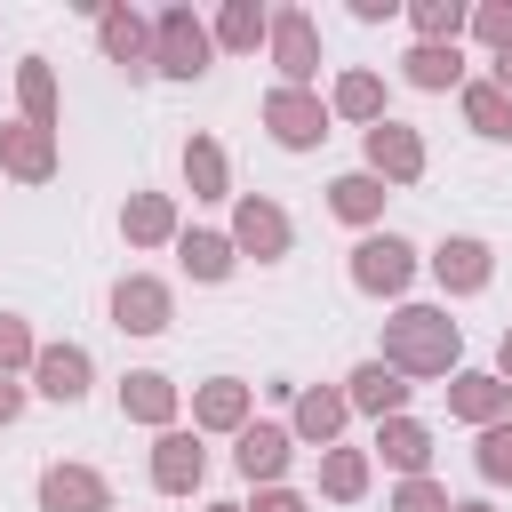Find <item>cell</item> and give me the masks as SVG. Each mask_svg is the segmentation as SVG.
<instances>
[{"label": "cell", "mask_w": 512, "mask_h": 512, "mask_svg": "<svg viewBox=\"0 0 512 512\" xmlns=\"http://www.w3.org/2000/svg\"><path fill=\"white\" fill-rule=\"evenodd\" d=\"M408 24H416V40L456 48V32L472 24V8H464V0H416V8H408Z\"/></svg>", "instance_id": "1f68e13d"}, {"label": "cell", "mask_w": 512, "mask_h": 512, "mask_svg": "<svg viewBox=\"0 0 512 512\" xmlns=\"http://www.w3.org/2000/svg\"><path fill=\"white\" fill-rule=\"evenodd\" d=\"M88 384H96V368H88L80 344H40V360H32V392L40 400L72 408V400H88Z\"/></svg>", "instance_id": "2e32d148"}, {"label": "cell", "mask_w": 512, "mask_h": 512, "mask_svg": "<svg viewBox=\"0 0 512 512\" xmlns=\"http://www.w3.org/2000/svg\"><path fill=\"white\" fill-rule=\"evenodd\" d=\"M456 512H496V504H456Z\"/></svg>", "instance_id": "b9f144b4"}, {"label": "cell", "mask_w": 512, "mask_h": 512, "mask_svg": "<svg viewBox=\"0 0 512 512\" xmlns=\"http://www.w3.org/2000/svg\"><path fill=\"white\" fill-rule=\"evenodd\" d=\"M368 176H384V184H416L424 176V136L408 128V120H376L368 128Z\"/></svg>", "instance_id": "7c38bea8"}, {"label": "cell", "mask_w": 512, "mask_h": 512, "mask_svg": "<svg viewBox=\"0 0 512 512\" xmlns=\"http://www.w3.org/2000/svg\"><path fill=\"white\" fill-rule=\"evenodd\" d=\"M352 16H360V24H392V16H400V0H352Z\"/></svg>", "instance_id": "f35d334b"}, {"label": "cell", "mask_w": 512, "mask_h": 512, "mask_svg": "<svg viewBox=\"0 0 512 512\" xmlns=\"http://www.w3.org/2000/svg\"><path fill=\"white\" fill-rule=\"evenodd\" d=\"M40 512H112V480L96 464H48L40 472Z\"/></svg>", "instance_id": "5bb4252c"}, {"label": "cell", "mask_w": 512, "mask_h": 512, "mask_svg": "<svg viewBox=\"0 0 512 512\" xmlns=\"http://www.w3.org/2000/svg\"><path fill=\"white\" fill-rule=\"evenodd\" d=\"M472 464H480V480H512V424H488L480 448H472Z\"/></svg>", "instance_id": "e575fe53"}, {"label": "cell", "mask_w": 512, "mask_h": 512, "mask_svg": "<svg viewBox=\"0 0 512 512\" xmlns=\"http://www.w3.org/2000/svg\"><path fill=\"white\" fill-rule=\"evenodd\" d=\"M184 184H192V200H232V168H224L216 136H184Z\"/></svg>", "instance_id": "cb8c5ba5"}, {"label": "cell", "mask_w": 512, "mask_h": 512, "mask_svg": "<svg viewBox=\"0 0 512 512\" xmlns=\"http://www.w3.org/2000/svg\"><path fill=\"white\" fill-rule=\"evenodd\" d=\"M288 456H296V432H288V424H248V432L232 440V464H240L256 488H280Z\"/></svg>", "instance_id": "e0dca14e"}, {"label": "cell", "mask_w": 512, "mask_h": 512, "mask_svg": "<svg viewBox=\"0 0 512 512\" xmlns=\"http://www.w3.org/2000/svg\"><path fill=\"white\" fill-rule=\"evenodd\" d=\"M16 104H24L32 128H56V72H48V56H24L16 64Z\"/></svg>", "instance_id": "f1b7e54d"}, {"label": "cell", "mask_w": 512, "mask_h": 512, "mask_svg": "<svg viewBox=\"0 0 512 512\" xmlns=\"http://www.w3.org/2000/svg\"><path fill=\"white\" fill-rule=\"evenodd\" d=\"M264 128H272L280 152H312V144L328 136V104H320L312 88H272V96H264Z\"/></svg>", "instance_id": "52a82bcc"}, {"label": "cell", "mask_w": 512, "mask_h": 512, "mask_svg": "<svg viewBox=\"0 0 512 512\" xmlns=\"http://www.w3.org/2000/svg\"><path fill=\"white\" fill-rule=\"evenodd\" d=\"M496 376L512 384V328H504V344H496Z\"/></svg>", "instance_id": "60d3db41"}, {"label": "cell", "mask_w": 512, "mask_h": 512, "mask_svg": "<svg viewBox=\"0 0 512 512\" xmlns=\"http://www.w3.org/2000/svg\"><path fill=\"white\" fill-rule=\"evenodd\" d=\"M320 496L360 504V496H368V448H328V456H320Z\"/></svg>", "instance_id": "f546056e"}, {"label": "cell", "mask_w": 512, "mask_h": 512, "mask_svg": "<svg viewBox=\"0 0 512 512\" xmlns=\"http://www.w3.org/2000/svg\"><path fill=\"white\" fill-rule=\"evenodd\" d=\"M176 256H184V272L192 280H232V264H240V248H232V232H176Z\"/></svg>", "instance_id": "484cf974"}, {"label": "cell", "mask_w": 512, "mask_h": 512, "mask_svg": "<svg viewBox=\"0 0 512 512\" xmlns=\"http://www.w3.org/2000/svg\"><path fill=\"white\" fill-rule=\"evenodd\" d=\"M344 400H352L360 416H376V424H384V416H408V376L384 368V360H360V368L344 376Z\"/></svg>", "instance_id": "ac0fdd59"}, {"label": "cell", "mask_w": 512, "mask_h": 512, "mask_svg": "<svg viewBox=\"0 0 512 512\" xmlns=\"http://www.w3.org/2000/svg\"><path fill=\"white\" fill-rule=\"evenodd\" d=\"M256 424V384H240V376H208L200 392H192V432H248Z\"/></svg>", "instance_id": "8fae6325"}, {"label": "cell", "mask_w": 512, "mask_h": 512, "mask_svg": "<svg viewBox=\"0 0 512 512\" xmlns=\"http://www.w3.org/2000/svg\"><path fill=\"white\" fill-rule=\"evenodd\" d=\"M400 72H408V88H464V56L456 48H432V40H416L400 56Z\"/></svg>", "instance_id": "83f0119b"}, {"label": "cell", "mask_w": 512, "mask_h": 512, "mask_svg": "<svg viewBox=\"0 0 512 512\" xmlns=\"http://www.w3.org/2000/svg\"><path fill=\"white\" fill-rule=\"evenodd\" d=\"M272 64H280V88H312V72H320V24L304 16V8H272Z\"/></svg>", "instance_id": "8992f818"}, {"label": "cell", "mask_w": 512, "mask_h": 512, "mask_svg": "<svg viewBox=\"0 0 512 512\" xmlns=\"http://www.w3.org/2000/svg\"><path fill=\"white\" fill-rule=\"evenodd\" d=\"M464 120H472V136L512 144V96H504L496 80H464Z\"/></svg>", "instance_id": "4316f807"}, {"label": "cell", "mask_w": 512, "mask_h": 512, "mask_svg": "<svg viewBox=\"0 0 512 512\" xmlns=\"http://www.w3.org/2000/svg\"><path fill=\"white\" fill-rule=\"evenodd\" d=\"M328 112H344V120L376 128V120H384V80H376V72H344V80H336V96H328Z\"/></svg>", "instance_id": "4dcf8cb0"}, {"label": "cell", "mask_w": 512, "mask_h": 512, "mask_svg": "<svg viewBox=\"0 0 512 512\" xmlns=\"http://www.w3.org/2000/svg\"><path fill=\"white\" fill-rule=\"evenodd\" d=\"M384 200H392V192H384V176H368V168H352V176H336V184H328V208H336L344 224H360V232L384 216Z\"/></svg>", "instance_id": "d4e9b609"}, {"label": "cell", "mask_w": 512, "mask_h": 512, "mask_svg": "<svg viewBox=\"0 0 512 512\" xmlns=\"http://www.w3.org/2000/svg\"><path fill=\"white\" fill-rule=\"evenodd\" d=\"M40 360V344H32V328L16 320V312H0V376H16V368H32Z\"/></svg>", "instance_id": "836d02e7"}, {"label": "cell", "mask_w": 512, "mask_h": 512, "mask_svg": "<svg viewBox=\"0 0 512 512\" xmlns=\"http://www.w3.org/2000/svg\"><path fill=\"white\" fill-rule=\"evenodd\" d=\"M216 56V32L192 16V8H160L152 16V72L160 80H200Z\"/></svg>", "instance_id": "7a4b0ae2"}, {"label": "cell", "mask_w": 512, "mask_h": 512, "mask_svg": "<svg viewBox=\"0 0 512 512\" xmlns=\"http://www.w3.org/2000/svg\"><path fill=\"white\" fill-rule=\"evenodd\" d=\"M120 240L128 248H168L176 240V200L168 192H128L120 200Z\"/></svg>", "instance_id": "44dd1931"}, {"label": "cell", "mask_w": 512, "mask_h": 512, "mask_svg": "<svg viewBox=\"0 0 512 512\" xmlns=\"http://www.w3.org/2000/svg\"><path fill=\"white\" fill-rule=\"evenodd\" d=\"M392 512H456V504H448V488L424 472V480H400V488H392Z\"/></svg>", "instance_id": "d590c367"}, {"label": "cell", "mask_w": 512, "mask_h": 512, "mask_svg": "<svg viewBox=\"0 0 512 512\" xmlns=\"http://www.w3.org/2000/svg\"><path fill=\"white\" fill-rule=\"evenodd\" d=\"M432 280H440L448 296H480V288L496 280V248L472 240V232H448V240L432 248Z\"/></svg>", "instance_id": "30bf717a"}, {"label": "cell", "mask_w": 512, "mask_h": 512, "mask_svg": "<svg viewBox=\"0 0 512 512\" xmlns=\"http://www.w3.org/2000/svg\"><path fill=\"white\" fill-rule=\"evenodd\" d=\"M16 416H24V384H16V376H0V432H8Z\"/></svg>", "instance_id": "74e56055"}, {"label": "cell", "mask_w": 512, "mask_h": 512, "mask_svg": "<svg viewBox=\"0 0 512 512\" xmlns=\"http://www.w3.org/2000/svg\"><path fill=\"white\" fill-rule=\"evenodd\" d=\"M256 512H312L296 488H256Z\"/></svg>", "instance_id": "8d00e7d4"}, {"label": "cell", "mask_w": 512, "mask_h": 512, "mask_svg": "<svg viewBox=\"0 0 512 512\" xmlns=\"http://www.w3.org/2000/svg\"><path fill=\"white\" fill-rule=\"evenodd\" d=\"M200 480H208V448H200V432H184V424L160 432V440H152V488H160V496H192Z\"/></svg>", "instance_id": "4fadbf2b"}, {"label": "cell", "mask_w": 512, "mask_h": 512, "mask_svg": "<svg viewBox=\"0 0 512 512\" xmlns=\"http://www.w3.org/2000/svg\"><path fill=\"white\" fill-rule=\"evenodd\" d=\"M376 448H384V464H392L400 480H424V464H432V432H424L416 416H384V424H376Z\"/></svg>", "instance_id": "7402d4cb"}, {"label": "cell", "mask_w": 512, "mask_h": 512, "mask_svg": "<svg viewBox=\"0 0 512 512\" xmlns=\"http://www.w3.org/2000/svg\"><path fill=\"white\" fill-rule=\"evenodd\" d=\"M472 32H480L488 56H512V0H480L472 8Z\"/></svg>", "instance_id": "d6a6232c"}, {"label": "cell", "mask_w": 512, "mask_h": 512, "mask_svg": "<svg viewBox=\"0 0 512 512\" xmlns=\"http://www.w3.org/2000/svg\"><path fill=\"white\" fill-rule=\"evenodd\" d=\"M176 320V296H168V280H152V272H128V280H112V328L120 336H160Z\"/></svg>", "instance_id": "ba28073f"}, {"label": "cell", "mask_w": 512, "mask_h": 512, "mask_svg": "<svg viewBox=\"0 0 512 512\" xmlns=\"http://www.w3.org/2000/svg\"><path fill=\"white\" fill-rule=\"evenodd\" d=\"M488 80H496V88L512 96V56H496V64H488Z\"/></svg>", "instance_id": "ab89813d"}, {"label": "cell", "mask_w": 512, "mask_h": 512, "mask_svg": "<svg viewBox=\"0 0 512 512\" xmlns=\"http://www.w3.org/2000/svg\"><path fill=\"white\" fill-rule=\"evenodd\" d=\"M232 248H240V256H256V264H280V256L296 248L288 208H280V200H264V192H240V200H232Z\"/></svg>", "instance_id": "3957f363"}, {"label": "cell", "mask_w": 512, "mask_h": 512, "mask_svg": "<svg viewBox=\"0 0 512 512\" xmlns=\"http://www.w3.org/2000/svg\"><path fill=\"white\" fill-rule=\"evenodd\" d=\"M208 512H248V504H208Z\"/></svg>", "instance_id": "7bdbcfd3"}, {"label": "cell", "mask_w": 512, "mask_h": 512, "mask_svg": "<svg viewBox=\"0 0 512 512\" xmlns=\"http://www.w3.org/2000/svg\"><path fill=\"white\" fill-rule=\"evenodd\" d=\"M96 40H104V64H120L128 80H152V24L128 0H104L96 8Z\"/></svg>", "instance_id": "5b68a950"}, {"label": "cell", "mask_w": 512, "mask_h": 512, "mask_svg": "<svg viewBox=\"0 0 512 512\" xmlns=\"http://www.w3.org/2000/svg\"><path fill=\"white\" fill-rule=\"evenodd\" d=\"M208 32H216V48H232V56H248L256 40H272V8H264V0H224Z\"/></svg>", "instance_id": "603a6c76"}, {"label": "cell", "mask_w": 512, "mask_h": 512, "mask_svg": "<svg viewBox=\"0 0 512 512\" xmlns=\"http://www.w3.org/2000/svg\"><path fill=\"white\" fill-rule=\"evenodd\" d=\"M0 176H16V184H48V176H56V128L8 120V128H0Z\"/></svg>", "instance_id": "9a60e30c"}, {"label": "cell", "mask_w": 512, "mask_h": 512, "mask_svg": "<svg viewBox=\"0 0 512 512\" xmlns=\"http://www.w3.org/2000/svg\"><path fill=\"white\" fill-rule=\"evenodd\" d=\"M448 416L456 424H512V384L496 376V368H456L448 376Z\"/></svg>", "instance_id": "9c48e42d"}, {"label": "cell", "mask_w": 512, "mask_h": 512, "mask_svg": "<svg viewBox=\"0 0 512 512\" xmlns=\"http://www.w3.org/2000/svg\"><path fill=\"white\" fill-rule=\"evenodd\" d=\"M376 360L400 368V376H456L464 328L448 320V304H400V312L384 320V352H376Z\"/></svg>", "instance_id": "6da1fadb"}, {"label": "cell", "mask_w": 512, "mask_h": 512, "mask_svg": "<svg viewBox=\"0 0 512 512\" xmlns=\"http://www.w3.org/2000/svg\"><path fill=\"white\" fill-rule=\"evenodd\" d=\"M120 416L128 424H152V432H176V384L160 368H128L120 376Z\"/></svg>", "instance_id": "d6986e66"}, {"label": "cell", "mask_w": 512, "mask_h": 512, "mask_svg": "<svg viewBox=\"0 0 512 512\" xmlns=\"http://www.w3.org/2000/svg\"><path fill=\"white\" fill-rule=\"evenodd\" d=\"M416 280V248L400 240V232H360V248H352V288L360 296H400Z\"/></svg>", "instance_id": "277c9868"}, {"label": "cell", "mask_w": 512, "mask_h": 512, "mask_svg": "<svg viewBox=\"0 0 512 512\" xmlns=\"http://www.w3.org/2000/svg\"><path fill=\"white\" fill-rule=\"evenodd\" d=\"M344 416H352L344 384H296V416H288V432H296V440H320V448H336Z\"/></svg>", "instance_id": "ffe728a7"}]
</instances>
